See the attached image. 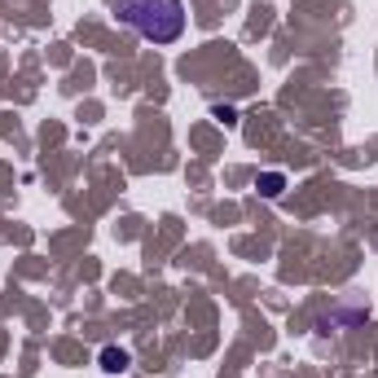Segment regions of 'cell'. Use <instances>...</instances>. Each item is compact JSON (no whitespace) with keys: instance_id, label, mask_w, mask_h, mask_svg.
Returning <instances> with one entry per match:
<instances>
[{"instance_id":"1","label":"cell","mask_w":378,"mask_h":378,"mask_svg":"<svg viewBox=\"0 0 378 378\" xmlns=\"http://www.w3.org/2000/svg\"><path fill=\"white\" fill-rule=\"evenodd\" d=\"M123 22L154 44H172L185 31V5L180 0H123Z\"/></svg>"},{"instance_id":"2","label":"cell","mask_w":378,"mask_h":378,"mask_svg":"<svg viewBox=\"0 0 378 378\" xmlns=\"http://www.w3.org/2000/svg\"><path fill=\"white\" fill-rule=\"evenodd\" d=\"M102 370H106V374H123V370H128V352H123V348H106V352H102Z\"/></svg>"}]
</instances>
